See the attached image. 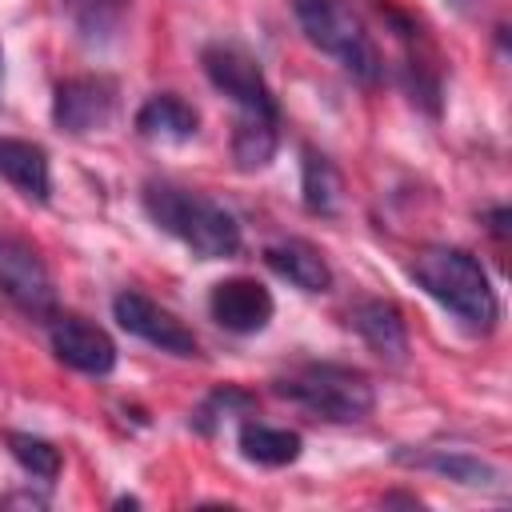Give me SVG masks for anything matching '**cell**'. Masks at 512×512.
Wrapping results in <instances>:
<instances>
[{"instance_id": "2", "label": "cell", "mask_w": 512, "mask_h": 512, "mask_svg": "<svg viewBox=\"0 0 512 512\" xmlns=\"http://www.w3.org/2000/svg\"><path fill=\"white\" fill-rule=\"evenodd\" d=\"M412 280L436 304H444L464 328H472V332H492L496 328L500 304H496L492 280L468 248H452V244L424 248L412 260Z\"/></svg>"}, {"instance_id": "8", "label": "cell", "mask_w": 512, "mask_h": 512, "mask_svg": "<svg viewBox=\"0 0 512 512\" xmlns=\"http://www.w3.org/2000/svg\"><path fill=\"white\" fill-rule=\"evenodd\" d=\"M116 112V84L108 76H68L52 92V120L60 132L84 136L112 120Z\"/></svg>"}, {"instance_id": "7", "label": "cell", "mask_w": 512, "mask_h": 512, "mask_svg": "<svg viewBox=\"0 0 512 512\" xmlns=\"http://www.w3.org/2000/svg\"><path fill=\"white\" fill-rule=\"evenodd\" d=\"M112 316L124 332L140 336L144 344H152L160 352H172V356H196L200 352L192 328L184 320H176L168 308H160L156 300H148L144 292H120L112 300Z\"/></svg>"}, {"instance_id": "21", "label": "cell", "mask_w": 512, "mask_h": 512, "mask_svg": "<svg viewBox=\"0 0 512 512\" xmlns=\"http://www.w3.org/2000/svg\"><path fill=\"white\" fill-rule=\"evenodd\" d=\"M252 404H256V400H252L248 392H240V388H216V392H212V396H208V400H204V404L196 408L192 424L208 432V428H212V424H216L220 416H228L232 408H252Z\"/></svg>"}, {"instance_id": "13", "label": "cell", "mask_w": 512, "mask_h": 512, "mask_svg": "<svg viewBox=\"0 0 512 512\" xmlns=\"http://www.w3.org/2000/svg\"><path fill=\"white\" fill-rule=\"evenodd\" d=\"M0 176L28 200L44 204L52 196V168L48 152L32 140H0Z\"/></svg>"}, {"instance_id": "5", "label": "cell", "mask_w": 512, "mask_h": 512, "mask_svg": "<svg viewBox=\"0 0 512 512\" xmlns=\"http://www.w3.org/2000/svg\"><path fill=\"white\" fill-rule=\"evenodd\" d=\"M200 64H204V76L212 80V88L224 92L240 112L280 116L276 112V96H272V88L264 80V68L240 44H208L200 52Z\"/></svg>"}, {"instance_id": "16", "label": "cell", "mask_w": 512, "mask_h": 512, "mask_svg": "<svg viewBox=\"0 0 512 512\" xmlns=\"http://www.w3.org/2000/svg\"><path fill=\"white\" fill-rule=\"evenodd\" d=\"M396 460L400 464H416V468H428V472H440V476H448V480H456V484H468V488H488V484H496L500 480V472L488 464V460H480V456H472V452H448V448H428V452H396Z\"/></svg>"}, {"instance_id": "15", "label": "cell", "mask_w": 512, "mask_h": 512, "mask_svg": "<svg viewBox=\"0 0 512 512\" xmlns=\"http://www.w3.org/2000/svg\"><path fill=\"white\" fill-rule=\"evenodd\" d=\"M196 128H200V112L172 92L148 96L136 112V132L148 140H188L196 136Z\"/></svg>"}, {"instance_id": "22", "label": "cell", "mask_w": 512, "mask_h": 512, "mask_svg": "<svg viewBox=\"0 0 512 512\" xmlns=\"http://www.w3.org/2000/svg\"><path fill=\"white\" fill-rule=\"evenodd\" d=\"M488 228H492L496 240H504L508 236V208H492L488 212Z\"/></svg>"}, {"instance_id": "4", "label": "cell", "mask_w": 512, "mask_h": 512, "mask_svg": "<svg viewBox=\"0 0 512 512\" xmlns=\"http://www.w3.org/2000/svg\"><path fill=\"white\" fill-rule=\"evenodd\" d=\"M296 20L304 28V36L336 56L344 64V72L360 84H376L384 76V60L380 48L372 44V36L364 32L360 16L344 4V0H296Z\"/></svg>"}, {"instance_id": "25", "label": "cell", "mask_w": 512, "mask_h": 512, "mask_svg": "<svg viewBox=\"0 0 512 512\" xmlns=\"http://www.w3.org/2000/svg\"><path fill=\"white\" fill-rule=\"evenodd\" d=\"M0 64H4V48H0ZM0 72H4V68H0Z\"/></svg>"}, {"instance_id": "6", "label": "cell", "mask_w": 512, "mask_h": 512, "mask_svg": "<svg viewBox=\"0 0 512 512\" xmlns=\"http://www.w3.org/2000/svg\"><path fill=\"white\" fill-rule=\"evenodd\" d=\"M0 292L24 312V316H52L56 312V284L36 248L20 236L0 232Z\"/></svg>"}, {"instance_id": "20", "label": "cell", "mask_w": 512, "mask_h": 512, "mask_svg": "<svg viewBox=\"0 0 512 512\" xmlns=\"http://www.w3.org/2000/svg\"><path fill=\"white\" fill-rule=\"evenodd\" d=\"M4 444L28 476H36V480H56L60 476V448L52 440L32 436V432H4Z\"/></svg>"}, {"instance_id": "19", "label": "cell", "mask_w": 512, "mask_h": 512, "mask_svg": "<svg viewBox=\"0 0 512 512\" xmlns=\"http://www.w3.org/2000/svg\"><path fill=\"white\" fill-rule=\"evenodd\" d=\"M132 0H64V12L84 44H108Z\"/></svg>"}, {"instance_id": "17", "label": "cell", "mask_w": 512, "mask_h": 512, "mask_svg": "<svg viewBox=\"0 0 512 512\" xmlns=\"http://www.w3.org/2000/svg\"><path fill=\"white\" fill-rule=\"evenodd\" d=\"M236 440H240L244 460L264 464V468H284V464H292V460L300 456V448H304L300 432H292V428H272V424H260V420L240 424V436H236Z\"/></svg>"}, {"instance_id": "10", "label": "cell", "mask_w": 512, "mask_h": 512, "mask_svg": "<svg viewBox=\"0 0 512 512\" xmlns=\"http://www.w3.org/2000/svg\"><path fill=\"white\" fill-rule=\"evenodd\" d=\"M52 352L60 364L84 372V376H108L116 368V344L112 336L84 320V316H52Z\"/></svg>"}, {"instance_id": "14", "label": "cell", "mask_w": 512, "mask_h": 512, "mask_svg": "<svg viewBox=\"0 0 512 512\" xmlns=\"http://www.w3.org/2000/svg\"><path fill=\"white\" fill-rule=\"evenodd\" d=\"M280 144V116L264 112H240L232 124V160L240 172H260L272 164Z\"/></svg>"}, {"instance_id": "26", "label": "cell", "mask_w": 512, "mask_h": 512, "mask_svg": "<svg viewBox=\"0 0 512 512\" xmlns=\"http://www.w3.org/2000/svg\"><path fill=\"white\" fill-rule=\"evenodd\" d=\"M452 4H472V0H452Z\"/></svg>"}, {"instance_id": "3", "label": "cell", "mask_w": 512, "mask_h": 512, "mask_svg": "<svg viewBox=\"0 0 512 512\" xmlns=\"http://www.w3.org/2000/svg\"><path fill=\"white\" fill-rule=\"evenodd\" d=\"M276 392L324 420H336V424L364 420L376 408L372 380L352 364H328V360L292 368L288 376L276 380Z\"/></svg>"}, {"instance_id": "23", "label": "cell", "mask_w": 512, "mask_h": 512, "mask_svg": "<svg viewBox=\"0 0 512 512\" xmlns=\"http://www.w3.org/2000/svg\"><path fill=\"white\" fill-rule=\"evenodd\" d=\"M384 504H420L416 496H404V492H392V496H384Z\"/></svg>"}, {"instance_id": "1", "label": "cell", "mask_w": 512, "mask_h": 512, "mask_svg": "<svg viewBox=\"0 0 512 512\" xmlns=\"http://www.w3.org/2000/svg\"><path fill=\"white\" fill-rule=\"evenodd\" d=\"M144 212L152 216V224H160L168 236H176L184 248H192L204 260H224V256L240 252L236 216L204 192H188V188H176L168 180H148L144 184Z\"/></svg>"}, {"instance_id": "24", "label": "cell", "mask_w": 512, "mask_h": 512, "mask_svg": "<svg viewBox=\"0 0 512 512\" xmlns=\"http://www.w3.org/2000/svg\"><path fill=\"white\" fill-rule=\"evenodd\" d=\"M136 504H140L136 496H120V500H116V508H136Z\"/></svg>"}, {"instance_id": "9", "label": "cell", "mask_w": 512, "mask_h": 512, "mask_svg": "<svg viewBox=\"0 0 512 512\" xmlns=\"http://www.w3.org/2000/svg\"><path fill=\"white\" fill-rule=\"evenodd\" d=\"M208 312H212V320H216L224 332L252 336V332H260V328H268L276 304H272V292H268L260 280H252V276H228V280L212 284Z\"/></svg>"}, {"instance_id": "11", "label": "cell", "mask_w": 512, "mask_h": 512, "mask_svg": "<svg viewBox=\"0 0 512 512\" xmlns=\"http://www.w3.org/2000/svg\"><path fill=\"white\" fill-rule=\"evenodd\" d=\"M348 324L360 332V340L384 364H404L408 360V324H404V312L392 300H360L348 312Z\"/></svg>"}, {"instance_id": "18", "label": "cell", "mask_w": 512, "mask_h": 512, "mask_svg": "<svg viewBox=\"0 0 512 512\" xmlns=\"http://www.w3.org/2000/svg\"><path fill=\"white\" fill-rule=\"evenodd\" d=\"M300 188H304V208L312 216H336L340 200H344V180L336 172V164L316 152L304 148V164H300Z\"/></svg>"}, {"instance_id": "12", "label": "cell", "mask_w": 512, "mask_h": 512, "mask_svg": "<svg viewBox=\"0 0 512 512\" xmlns=\"http://www.w3.org/2000/svg\"><path fill=\"white\" fill-rule=\"evenodd\" d=\"M264 264L284 276L288 284H296L300 292H328L332 288V268L324 260V252L300 236H288V240H276L264 248Z\"/></svg>"}]
</instances>
